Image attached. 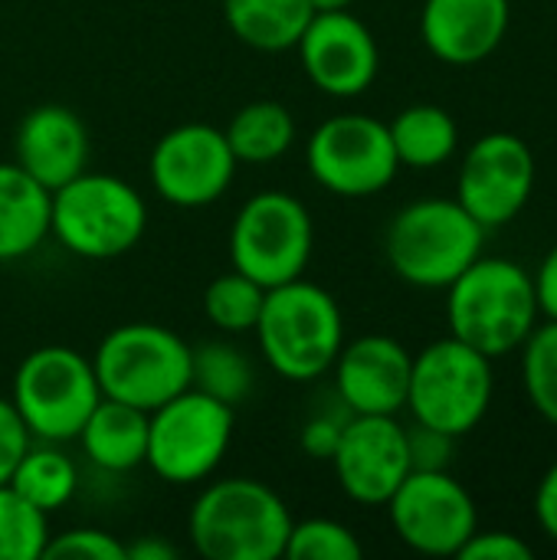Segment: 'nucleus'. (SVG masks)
<instances>
[{"label":"nucleus","instance_id":"obj_1","mask_svg":"<svg viewBox=\"0 0 557 560\" xmlns=\"http://www.w3.org/2000/svg\"><path fill=\"white\" fill-rule=\"evenodd\" d=\"M443 292L450 335L492 361L515 354L542 322L532 272L506 256H479Z\"/></svg>","mask_w":557,"mask_h":560},{"label":"nucleus","instance_id":"obj_2","mask_svg":"<svg viewBox=\"0 0 557 560\" xmlns=\"http://www.w3.org/2000/svg\"><path fill=\"white\" fill-rule=\"evenodd\" d=\"M292 509L259 479L227 476L200 489L187 515L190 548L207 560H279Z\"/></svg>","mask_w":557,"mask_h":560},{"label":"nucleus","instance_id":"obj_3","mask_svg":"<svg viewBox=\"0 0 557 560\" xmlns=\"http://www.w3.org/2000/svg\"><path fill=\"white\" fill-rule=\"evenodd\" d=\"M253 338L276 377L312 384L332 371L345 345V312L328 289L302 276L266 289Z\"/></svg>","mask_w":557,"mask_h":560},{"label":"nucleus","instance_id":"obj_4","mask_svg":"<svg viewBox=\"0 0 557 560\" xmlns=\"http://www.w3.org/2000/svg\"><path fill=\"white\" fill-rule=\"evenodd\" d=\"M486 233L456 197H423L391 217L384 256L401 282L437 292L483 256Z\"/></svg>","mask_w":557,"mask_h":560},{"label":"nucleus","instance_id":"obj_5","mask_svg":"<svg viewBox=\"0 0 557 560\" xmlns=\"http://www.w3.org/2000/svg\"><path fill=\"white\" fill-rule=\"evenodd\" d=\"M148 230V203L135 184L105 171H82L53 190L49 236L76 259L128 256Z\"/></svg>","mask_w":557,"mask_h":560},{"label":"nucleus","instance_id":"obj_6","mask_svg":"<svg viewBox=\"0 0 557 560\" xmlns=\"http://www.w3.org/2000/svg\"><path fill=\"white\" fill-rule=\"evenodd\" d=\"M92 368L102 397L151 413L190 387V345L167 325L125 322L98 341Z\"/></svg>","mask_w":557,"mask_h":560},{"label":"nucleus","instance_id":"obj_7","mask_svg":"<svg viewBox=\"0 0 557 560\" xmlns=\"http://www.w3.org/2000/svg\"><path fill=\"white\" fill-rule=\"evenodd\" d=\"M496 361L446 335L414 354L407 407L414 423L443 430L456 440L469 436L492 410Z\"/></svg>","mask_w":557,"mask_h":560},{"label":"nucleus","instance_id":"obj_8","mask_svg":"<svg viewBox=\"0 0 557 560\" xmlns=\"http://www.w3.org/2000/svg\"><path fill=\"white\" fill-rule=\"evenodd\" d=\"M102 400L92 358L69 345L30 351L10 384V404L33 440L72 443Z\"/></svg>","mask_w":557,"mask_h":560},{"label":"nucleus","instance_id":"obj_9","mask_svg":"<svg viewBox=\"0 0 557 560\" xmlns=\"http://www.w3.org/2000/svg\"><path fill=\"white\" fill-rule=\"evenodd\" d=\"M236 430V410L200 394L181 390L148 413L144 466L167 486H197L223 466Z\"/></svg>","mask_w":557,"mask_h":560},{"label":"nucleus","instance_id":"obj_10","mask_svg":"<svg viewBox=\"0 0 557 560\" xmlns=\"http://www.w3.org/2000/svg\"><path fill=\"white\" fill-rule=\"evenodd\" d=\"M227 246L233 269L263 289H276L305 276L315 253V223L295 194L259 190L240 203Z\"/></svg>","mask_w":557,"mask_h":560},{"label":"nucleus","instance_id":"obj_11","mask_svg":"<svg viewBox=\"0 0 557 560\" xmlns=\"http://www.w3.org/2000/svg\"><path fill=\"white\" fill-rule=\"evenodd\" d=\"M309 177L345 200H364L384 194L397 171V151L387 121L361 112L325 118L305 141Z\"/></svg>","mask_w":557,"mask_h":560},{"label":"nucleus","instance_id":"obj_12","mask_svg":"<svg viewBox=\"0 0 557 560\" xmlns=\"http://www.w3.org/2000/svg\"><path fill=\"white\" fill-rule=\"evenodd\" d=\"M240 171L223 128L207 121H184L164 131L148 154V177L154 194L177 210H200L233 187Z\"/></svg>","mask_w":557,"mask_h":560},{"label":"nucleus","instance_id":"obj_13","mask_svg":"<svg viewBox=\"0 0 557 560\" xmlns=\"http://www.w3.org/2000/svg\"><path fill=\"white\" fill-rule=\"evenodd\" d=\"M384 509L401 545L423 558H456L479 528V509L450 469L410 472Z\"/></svg>","mask_w":557,"mask_h":560},{"label":"nucleus","instance_id":"obj_14","mask_svg":"<svg viewBox=\"0 0 557 560\" xmlns=\"http://www.w3.org/2000/svg\"><path fill=\"white\" fill-rule=\"evenodd\" d=\"M535 180L538 164L529 141L512 131H489L463 154L456 200L486 230H502L529 207Z\"/></svg>","mask_w":557,"mask_h":560},{"label":"nucleus","instance_id":"obj_15","mask_svg":"<svg viewBox=\"0 0 557 560\" xmlns=\"http://www.w3.org/2000/svg\"><path fill=\"white\" fill-rule=\"evenodd\" d=\"M305 79L328 98L364 95L381 72V46L351 10L315 13L295 43Z\"/></svg>","mask_w":557,"mask_h":560},{"label":"nucleus","instance_id":"obj_16","mask_svg":"<svg viewBox=\"0 0 557 560\" xmlns=\"http://www.w3.org/2000/svg\"><path fill=\"white\" fill-rule=\"evenodd\" d=\"M328 466L351 502L384 509L410 476L407 427L397 417H351Z\"/></svg>","mask_w":557,"mask_h":560},{"label":"nucleus","instance_id":"obj_17","mask_svg":"<svg viewBox=\"0 0 557 560\" xmlns=\"http://www.w3.org/2000/svg\"><path fill=\"white\" fill-rule=\"evenodd\" d=\"M414 354L391 335L345 341L332 364V390L351 417H401L410 390Z\"/></svg>","mask_w":557,"mask_h":560},{"label":"nucleus","instance_id":"obj_18","mask_svg":"<svg viewBox=\"0 0 557 560\" xmlns=\"http://www.w3.org/2000/svg\"><path fill=\"white\" fill-rule=\"evenodd\" d=\"M512 0H423L420 39L446 66H479L506 39Z\"/></svg>","mask_w":557,"mask_h":560},{"label":"nucleus","instance_id":"obj_19","mask_svg":"<svg viewBox=\"0 0 557 560\" xmlns=\"http://www.w3.org/2000/svg\"><path fill=\"white\" fill-rule=\"evenodd\" d=\"M89 128L79 112L59 102L30 108L13 135V161L49 194L89 167Z\"/></svg>","mask_w":557,"mask_h":560},{"label":"nucleus","instance_id":"obj_20","mask_svg":"<svg viewBox=\"0 0 557 560\" xmlns=\"http://www.w3.org/2000/svg\"><path fill=\"white\" fill-rule=\"evenodd\" d=\"M53 194L16 161H0V262H20L49 240Z\"/></svg>","mask_w":557,"mask_h":560},{"label":"nucleus","instance_id":"obj_21","mask_svg":"<svg viewBox=\"0 0 557 560\" xmlns=\"http://www.w3.org/2000/svg\"><path fill=\"white\" fill-rule=\"evenodd\" d=\"M76 440L95 469L108 476L135 472L144 466L148 453V413L121 400L102 397Z\"/></svg>","mask_w":557,"mask_h":560},{"label":"nucleus","instance_id":"obj_22","mask_svg":"<svg viewBox=\"0 0 557 560\" xmlns=\"http://www.w3.org/2000/svg\"><path fill=\"white\" fill-rule=\"evenodd\" d=\"M315 16L309 0H223L227 30L256 52H289Z\"/></svg>","mask_w":557,"mask_h":560},{"label":"nucleus","instance_id":"obj_23","mask_svg":"<svg viewBox=\"0 0 557 560\" xmlns=\"http://www.w3.org/2000/svg\"><path fill=\"white\" fill-rule=\"evenodd\" d=\"M387 131H391L401 167L433 171L460 151L456 118L443 105H433V102L407 105L387 121Z\"/></svg>","mask_w":557,"mask_h":560},{"label":"nucleus","instance_id":"obj_24","mask_svg":"<svg viewBox=\"0 0 557 560\" xmlns=\"http://www.w3.org/2000/svg\"><path fill=\"white\" fill-rule=\"evenodd\" d=\"M7 486L43 515H56L79 492V463L62 450V443L33 440Z\"/></svg>","mask_w":557,"mask_h":560},{"label":"nucleus","instance_id":"obj_25","mask_svg":"<svg viewBox=\"0 0 557 560\" xmlns=\"http://www.w3.org/2000/svg\"><path fill=\"white\" fill-rule=\"evenodd\" d=\"M223 135L240 164H272L292 151L299 128L289 105L276 98H256L233 112Z\"/></svg>","mask_w":557,"mask_h":560},{"label":"nucleus","instance_id":"obj_26","mask_svg":"<svg viewBox=\"0 0 557 560\" xmlns=\"http://www.w3.org/2000/svg\"><path fill=\"white\" fill-rule=\"evenodd\" d=\"M253 384H256L253 361L233 338L223 335L190 348V387H197L200 394H210L213 400L236 410L240 404L250 400Z\"/></svg>","mask_w":557,"mask_h":560},{"label":"nucleus","instance_id":"obj_27","mask_svg":"<svg viewBox=\"0 0 557 560\" xmlns=\"http://www.w3.org/2000/svg\"><path fill=\"white\" fill-rule=\"evenodd\" d=\"M263 302H266V289L233 266H230V272L210 279L204 289V299H200L204 318L227 338L253 335Z\"/></svg>","mask_w":557,"mask_h":560},{"label":"nucleus","instance_id":"obj_28","mask_svg":"<svg viewBox=\"0 0 557 560\" xmlns=\"http://www.w3.org/2000/svg\"><path fill=\"white\" fill-rule=\"evenodd\" d=\"M522 351V387L532 410L557 430V322L542 318Z\"/></svg>","mask_w":557,"mask_h":560},{"label":"nucleus","instance_id":"obj_29","mask_svg":"<svg viewBox=\"0 0 557 560\" xmlns=\"http://www.w3.org/2000/svg\"><path fill=\"white\" fill-rule=\"evenodd\" d=\"M49 535V515L0 486V560H43Z\"/></svg>","mask_w":557,"mask_h":560},{"label":"nucleus","instance_id":"obj_30","mask_svg":"<svg viewBox=\"0 0 557 560\" xmlns=\"http://www.w3.org/2000/svg\"><path fill=\"white\" fill-rule=\"evenodd\" d=\"M282 558L289 560H361V538L335 518H302L292 522Z\"/></svg>","mask_w":557,"mask_h":560},{"label":"nucleus","instance_id":"obj_31","mask_svg":"<svg viewBox=\"0 0 557 560\" xmlns=\"http://www.w3.org/2000/svg\"><path fill=\"white\" fill-rule=\"evenodd\" d=\"M348 420H351L348 407H345V404L335 397V390H332L328 404L315 407V410L305 417V423H302V433H299L302 453H305L309 459H315V463H328V459L335 456V450H338V440H341Z\"/></svg>","mask_w":557,"mask_h":560},{"label":"nucleus","instance_id":"obj_32","mask_svg":"<svg viewBox=\"0 0 557 560\" xmlns=\"http://www.w3.org/2000/svg\"><path fill=\"white\" fill-rule=\"evenodd\" d=\"M125 541L105 528H69L49 535L43 560H125Z\"/></svg>","mask_w":557,"mask_h":560},{"label":"nucleus","instance_id":"obj_33","mask_svg":"<svg viewBox=\"0 0 557 560\" xmlns=\"http://www.w3.org/2000/svg\"><path fill=\"white\" fill-rule=\"evenodd\" d=\"M453 446L456 436L423 427V423H410L407 427V453H410V472H440L450 469L453 463Z\"/></svg>","mask_w":557,"mask_h":560},{"label":"nucleus","instance_id":"obj_34","mask_svg":"<svg viewBox=\"0 0 557 560\" xmlns=\"http://www.w3.org/2000/svg\"><path fill=\"white\" fill-rule=\"evenodd\" d=\"M532 545H525L512 532H483L476 528L473 538L460 548V560H532Z\"/></svg>","mask_w":557,"mask_h":560},{"label":"nucleus","instance_id":"obj_35","mask_svg":"<svg viewBox=\"0 0 557 560\" xmlns=\"http://www.w3.org/2000/svg\"><path fill=\"white\" fill-rule=\"evenodd\" d=\"M30 443H33V436L23 427L20 413L13 410L10 397H0V486L10 482V476H13L20 456L30 450Z\"/></svg>","mask_w":557,"mask_h":560},{"label":"nucleus","instance_id":"obj_36","mask_svg":"<svg viewBox=\"0 0 557 560\" xmlns=\"http://www.w3.org/2000/svg\"><path fill=\"white\" fill-rule=\"evenodd\" d=\"M532 282H535V299H538L542 318L557 322V243L545 253L538 269L532 272Z\"/></svg>","mask_w":557,"mask_h":560},{"label":"nucleus","instance_id":"obj_37","mask_svg":"<svg viewBox=\"0 0 557 560\" xmlns=\"http://www.w3.org/2000/svg\"><path fill=\"white\" fill-rule=\"evenodd\" d=\"M535 522L552 541H557V459L545 469L535 489Z\"/></svg>","mask_w":557,"mask_h":560},{"label":"nucleus","instance_id":"obj_38","mask_svg":"<svg viewBox=\"0 0 557 560\" xmlns=\"http://www.w3.org/2000/svg\"><path fill=\"white\" fill-rule=\"evenodd\" d=\"M125 555H128L125 560H177L181 558V548L171 545L161 535H141V538L125 545Z\"/></svg>","mask_w":557,"mask_h":560},{"label":"nucleus","instance_id":"obj_39","mask_svg":"<svg viewBox=\"0 0 557 560\" xmlns=\"http://www.w3.org/2000/svg\"><path fill=\"white\" fill-rule=\"evenodd\" d=\"M315 13H332V10H351L355 0H309Z\"/></svg>","mask_w":557,"mask_h":560}]
</instances>
